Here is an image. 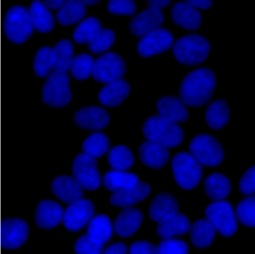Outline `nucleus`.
Wrapping results in <instances>:
<instances>
[{"mask_svg": "<svg viewBox=\"0 0 255 254\" xmlns=\"http://www.w3.org/2000/svg\"><path fill=\"white\" fill-rule=\"evenodd\" d=\"M217 78L213 69L208 67L197 68L183 78L179 89V98L189 108H200L212 99Z\"/></svg>", "mask_w": 255, "mask_h": 254, "instance_id": "f257e3e1", "label": "nucleus"}, {"mask_svg": "<svg viewBox=\"0 0 255 254\" xmlns=\"http://www.w3.org/2000/svg\"><path fill=\"white\" fill-rule=\"evenodd\" d=\"M211 44L206 37L190 33L178 38L173 43L172 53L178 64L195 67L205 63L209 57Z\"/></svg>", "mask_w": 255, "mask_h": 254, "instance_id": "f03ea898", "label": "nucleus"}, {"mask_svg": "<svg viewBox=\"0 0 255 254\" xmlns=\"http://www.w3.org/2000/svg\"><path fill=\"white\" fill-rule=\"evenodd\" d=\"M3 14L1 17L2 36L15 45H23L32 38L34 30L27 8L14 5Z\"/></svg>", "mask_w": 255, "mask_h": 254, "instance_id": "7ed1b4c3", "label": "nucleus"}, {"mask_svg": "<svg viewBox=\"0 0 255 254\" xmlns=\"http://www.w3.org/2000/svg\"><path fill=\"white\" fill-rule=\"evenodd\" d=\"M142 131L147 140L157 142L168 148L181 145L185 138L181 127L158 115L148 117L142 126Z\"/></svg>", "mask_w": 255, "mask_h": 254, "instance_id": "20e7f679", "label": "nucleus"}, {"mask_svg": "<svg viewBox=\"0 0 255 254\" xmlns=\"http://www.w3.org/2000/svg\"><path fill=\"white\" fill-rule=\"evenodd\" d=\"M41 100L47 106L64 109L72 99L71 80L67 72L54 71L46 78L41 93Z\"/></svg>", "mask_w": 255, "mask_h": 254, "instance_id": "39448f33", "label": "nucleus"}, {"mask_svg": "<svg viewBox=\"0 0 255 254\" xmlns=\"http://www.w3.org/2000/svg\"><path fill=\"white\" fill-rule=\"evenodd\" d=\"M189 150L199 163L207 168H216L225 159V150L221 142L210 134L195 135L190 142Z\"/></svg>", "mask_w": 255, "mask_h": 254, "instance_id": "423d86ee", "label": "nucleus"}, {"mask_svg": "<svg viewBox=\"0 0 255 254\" xmlns=\"http://www.w3.org/2000/svg\"><path fill=\"white\" fill-rule=\"evenodd\" d=\"M171 170L176 184L182 189L191 191L201 183L203 175L202 165L186 152H179L171 160Z\"/></svg>", "mask_w": 255, "mask_h": 254, "instance_id": "0eeeda50", "label": "nucleus"}, {"mask_svg": "<svg viewBox=\"0 0 255 254\" xmlns=\"http://www.w3.org/2000/svg\"><path fill=\"white\" fill-rule=\"evenodd\" d=\"M205 214L222 236L230 238L237 233L238 224L232 204L226 201L211 203L205 210Z\"/></svg>", "mask_w": 255, "mask_h": 254, "instance_id": "6e6552de", "label": "nucleus"}, {"mask_svg": "<svg viewBox=\"0 0 255 254\" xmlns=\"http://www.w3.org/2000/svg\"><path fill=\"white\" fill-rule=\"evenodd\" d=\"M0 227L1 250H17L26 244L29 236L30 227L26 220L17 217L4 218L2 216Z\"/></svg>", "mask_w": 255, "mask_h": 254, "instance_id": "1a4fd4ad", "label": "nucleus"}, {"mask_svg": "<svg viewBox=\"0 0 255 254\" xmlns=\"http://www.w3.org/2000/svg\"><path fill=\"white\" fill-rule=\"evenodd\" d=\"M175 36L169 29L159 27L141 37L136 43L139 57L148 59L164 54L172 47Z\"/></svg>", "mask_w": 255, "mask_h": 254, "instance_id": "9d476101", "label": "nucleus"}, {"mask_svg": "<svg viewBox=\"0 0 255 254\" xmlns=\"http://www.w3.org/2000/svg\"><path fill=\"white\" fill-rule=\"evenodd\" d=\"M127 71L126 61L116 52L106 53L95 62L92 77L96 82L109 84L122 79Z\"/></svg>", "mask_w": 255, "mask_h": 254, "instance_id": "9b49d317", "label": "nucleus"}, {"mask_svg": "<svg viewBox=\"0 0 255 254\" xmlns=\"http://www.w3.org/2000/svg\"><path fill=\"white\" fill-rule=\"evenodd\" d=\"M73 177L85 190L94 191L100 188L102 177L96 158L84 153L74 158L72 167Z\"/></svg>", "mask_w": 255, "mask_h": 254, "instance_id": "f8f14e48", "label": "nucleus"}, {"mask_svg": "<svg viewBox=\"0 0 255 254\" xmlns=\"http://www.w3.org/2000/svg\"><path fill=\"white\" fill-rule=\"evenodd\" d=\"M74 125L84 131L98 132L107 128L111 122L108 111L97 105H88L77 110L73 116Z\"/></svg>", "mask_w": 255, "mask_h": 254, "instance_id": "ddd939ff", "label": "nucleus"}, {"mask_svg": "<svg viewBox=\"0 0 255 254\" xmlns=\"http://www.w3.org/2000/svg\"><path fill=\"white\" fill-rule=\"evenodd\" d=\"M94 203L82 198L70 204L64 212L63 223L68 232L76 233L89 224L95 213Z\"/></svg>", "mask_w": 255, "mask_h": 254, "instance_id": "4468645a", "label": "nucleus"}, {"mask_svg": "<svg viewBox=\"0 0 255 254\" xmlns=\"http://www.w3.org/2000/svg\"><path fill=\"white\" fill-rule=\"evenodd\" d=\"M164 20L163 10L150 6L140 11L132 18L128 24L129 30L130 34L140 38L159 28Z\"/></svg>", "mask_w": 255, "mask_h": 254, "instance_id": "2eb2a0df", "label": "nucleus"}, {"mask_svg": "<svg viewBox=\"0 0 255 254\" xmlns=\"http://www.w3.org/2000/svg\"><path fill=\"white\" fill-rule=\"evenodd\" d=\"M171 18L176 26L190 32H196L202 26L201 11L186 1L176 2L172 6Z\"/></svg>", "mask_w": 255, "mask_h": 254, "instance_id": "dca6fc26", "label": "nucleus"}, {"mask_svg": "<svg viewBox=\"0 0 255 254\" xmlns=\"http://www.w3.org/2000/svg\"><path fill=\"white\" fill-rule=\"evenodd\" d=\"M64 212L59 203L52 200H43L36 207L35 224L42 230L51 231L63 221Z\"/></svg>", "mask_w": 255, "mask_h": 254, "instance_id": "f3484780", "label": "nucleus"}, {"mask_svg": "<svg viewBox=\"0 0 255 254\" xmlns=\"http://www.w3.org/2000/svg\"><path fill=\"white\" fill-rule=\"evenodd\" d=\"M158 115L175 123H182L189 120V111L180 98L175 95L160 97L155 104Z\"/></svg>", "mask_w": 255, "mask_h": 254, "instance_id": "a211bd4d", "label": "nucleus"}, {"mask_svg": "<svg viewBox=\"0 0 255 254\" xmlns=\"http://www.w3.org/2000/svg\"><path fill=\"white\" fill-rule=\"evenodd\" d=\"M53 195L61 202L71 204L84 195V188L73 177L66 175L55 177L51 184Z\"/></svg>", "mask_w": 255, "mask_h": 254, "instance_id": "6ab92c4d", "label": "nucleus"}, {"mask_svg": "<svg viewBox=\"0 0 255 254\" xmlns=\"http://www.w3.org/2000/svg\"><path fill=\"white\" fill-rule=\"evenodd\" d=\"M143 221L144 215L140 209L133 207L125 208L115 220L114 231L120 238H129L138 232Z\"/></svg>", "mask_w": 255, "mask_h": 254, "instance_id": "aec40b11", "label": "nucleus"}, {"mask_svg": "<svg viewBox=\"0 0 255 254\" xmlns=\"http://www.w3.org/2000/svg\"><path fill=\"white\" fill-rule=\"evenodd\" d=\"M152 188L150 184L139 181L132 187L114 192L110 198L112 206L119 208L133 207L145 201L150 196Z\"/></svg>", "mask_w": 255, "mask_h": 254, "instance_id": "412c9836", "label": "nucleus"}, {"mask_svg": "<svg viewBox=\"0 0 255 254\" xmlns=\"http://www.w3.org/2000/svg\"><path fill=\"white\" fill-rule=\"evenodd\" d=\"M138 156L141 162L147 168L160 170L169 163L170 152L169 148L157 142L147 140L140 145Z\"/></svg>", "mask_w": 255, "mask_h": 254, "instance_id": "4be33fe9", "label": "nucleus"}, {"mask_svg": "<svg viewBox=\"0 0 255 254\" xmlns=\"http://www.w3.org/2000/svg\"><path fill=\"white\" fill-rule=\"evenodd\" d=\"M131 87L125 79H120L105 85L99 91L98 100L103 106L110 109L120 107L128 98Z\"/></svg>", "mask_w": 255, "mask_h": 254, "instance_id": "5701e85b", "label": "nucleus"}, {"mask_svg": "<svg viewBox=\"0 0 255 254\" xmlns=\"http://www.w3.org/2000/svg\"><path fill=\"white\" fill-rule=\"evenodd\" d=\"M179 203L177 198L168 192L155 195L148 208V216L155 222H160L179 212Z\"/></svg>", "mask_w": 255, "mask_h": 254, "instance_id": "b1692460", "label": "nucleus"}, {"mask_svg": "<svg viewBox=\"0 0 255 254\" xmlns=\"http://www.w3.org/2000/svg\"><path fill=\"white\" fill-rule=\"evenodd\" d=\"M205 195L211 201L225 200L231 193L232 184L230 178L219 172L211 173L205 178L203 184Z\"/></svg>", "mask_w": 255, "mask_h": 254, "instance_id": "393cba45", "label": "nucleus"}, {"mask_svg": "<svg viewBox=\"0 0 255 254\" xmlns=\"http://www.w3.org/2000/svg\"><path fill=\"white\" fill-rule=\"evenodd\" d=\"M230 109L225 99H218L211 102L205 112L207 125L214 131H221L228 125Z\"/></svg>", "mask_w": 255, "mask_h": 254, "instance_id": "a878e982", "label": "nucleus"}, {"mask_svg": "<svg viewBox=\"0 0 255 254\" xmlns=\"http://www.w3.org/2000/svg\"><path fill=\"white\" fill-rule=\"evenodd\" d=\"M28 13L34 30L41 34L52 32L55 26L54 16L42 2L34 1L29 5Z\"/></svg>", "mask_w": 255, "mask_h": 254, "instance_id": "bb28decb", "label": "nucleus"}, {"mask_svg": "<svg viewBox=\"0 0 255 254\" xmlns=\"http://www.w3.org/2000/svg\"><path fill=\"white\" fill-rule=\"evenodd\" d=\"M191 222L185 214L177 213L158 223L156 233L161 239L182 236L190 231Z\"/></svg>", "mask_w": 255, "mask_h": 254, "instance_id": "cd10ccee", "label": "nucleus"}, {"mask_svg": "<svg viewBox=\"0 0 255 254\" xmlns=\"http://www.w3.org/2000/svg\"><path fill=\"white\" fill-rule=\"evenodd\" d=\"M190 242L196 249H206L213 245L216 238V231L207 219L196 221L190 229Z\"/></svg>", "mask_w": 255, "mask_h": 254, "instance_id": "c85d7f7f", "label": "nucleus"}, {"mask_svg": "<svg viewBox=\"0 0 255 254\" xmlns=\"http://www.w3.org/2000/svg\"><path fill=\"white\" fill-rule=\"evenodd\" d=\"M114 227L110 219L105 214H99L89 223L88 237L94 243L104 245L109 243L113 237Z\"/></svg>", "mask_w": 255, "mask_h": 254, "instance_id": "c756f323", "label": "nucleus"}, {"mask_svg": "<svg viewBox=\"0 0 255 254\" xmlns=\"http://www.w3.org/2000/svg\"><path fill=\"white\" fill-rule=\"evenodd\" d=\"M87 13V7L82 1L72 0L66 1L57 14V21L60 25L71 26L79 22Z\"/></svg>", "mask_w": 255, "mask_h": 254, "instance_id": "7c9ffc66", "label": "nucleus"}, {"mask_svg": "<svg viewBox=\"0 0 255 254\" xmlns=\"http://www.w3.org/2000/svg\"><path fill=\"white\" fill-rule=\"evenodd\" d=\"M139 181L138 176L134 173L115 170L106 173L103 179L105 189L114 193L132 187Z\"/></svg>", "mask_w": 255, "mask_h": 254, "instance_id": "2f4dec72", "label": "nucleus"}, {"mask_svg": "<svg viewBox=\"0 0 255 254\" xmlns=\"http://www.w3.org/2000/svg\"><path fill=\"white\" fill-rule=\"evenodd\" d=\"M102 29V23L99 18L94 16L87 17L73 30V40L79 45L89 44Z\"/></svg>", "mask_w": 255, "mask_h": 254, "instance_id": "473e14b6", "label": "nucleus"}, {"mask_svg": "<svg viewBox=\"0 0 255 254\" xmlns=\"http://www.w3.org/2000/svg\"><path fill=\"white\" fill-rule=\"evenodd\" d=\"M108 162L115 170L126 171L132 168L135 163V156L130 148L125 145H116L110 150Z\"/></svg>", "mask_w": 255, "mask_h": 254, "instance_id": "72a5a7b5", "label": "nucleus"}, {"mask_svg": "<svg viewBox=\"0 0 255 254\" xmlns=\"http://www.w3.org/2000/svg\"><path fill=\"white\" fill-rule=\"evenodd\" d=\"M55 55L53 48L42 46L37 51L33 62V70L35 76L46 78L52 72L55 65Z\"/></svg>", "mask_w": 255, "mask_h": 254, "instance_id": "f704fd0d", "label": "nucleus"}, {"mask_svg": "<svg viewBox=\"0 0 255 254\" xmlns=\"http://www.w3.org/2000/svg\"><path fill=\"white\" fill-rule=\"evenodd\" d=\"M110 140L108 136L102 132H95L84 140L82 150L84 153L95 158H100L110 149Z\"/></svg>", "mask_w": 255, "mask_h": 254, "instance_id": "c9c22d12", "label": "nucleus"}, {"mask_svg": "<svg viewBox=\"0 0 255 254\" xmlns=\"http://www.w3.org/2000/svg\"><path fill=\"white\" fill-rule=\"evenodd\" d=\"M55 55L54 71L67 72L70 67L74 56V45L72 41L63 39L56 43L53 48Z\"/></svg>", "mask_w": 255, "mask_h": 254, "instance_id": "e433bc0d", "label": "nucleus"}, {"mask_svg": "<svg viewBox=\"0 0 255 254\" xmlns=\"http://www.w3.org/2000/svg\"><path fill=\"white\" fill-rule=\"evenodd\" d=\"M94 58L91 55L80 53L74 57L70 67L71 75L79 81L88 79L92 75L95 65Z\"/></svg>", "mask_w": 255, "mask_h": 254, "instance_id": "4c0bfd02", "label": "nucleus"}, {"mask_svg": "<svg viewBox=\"0 0 255 254\" xmlns=\"http://www.w3.org/2000/svg\"><path fill=\"white\" fill-rule=\"evenodd\" d=\"M116 34L110 28H102L89 43V51L93 54L98 55L108 51L115 43Z\"/></svg>", "mask_w": 255, "mask_h": 254, "instance_id": "58836bf2", "label": "nucleus"}, {"mask_svg": "<svg viewBox=\"0 0 255 254\" xmlns=\"http://www.w3.org/2000/svg\"><path fill=\"white\" fill-rule=\"evenodd\" d=\"M255 198L253 195L242 200L236 207L235 216L240 224L248 228H255Z\"/></svg>", "mask_w": 255, "mask_h": 254, "instance_id": "ea45409f", "label": "nucleus"}, {"mask_svg": "<svg viewBox=\"0 0 255 254\" xmlns=\"http://www.w3.org/2000/svg\"><path fill=\"white\" fill-rule=\"evenodd\" d=\"M107 9L112 15L130 17L136 13L137 7L136 3L132 0H125V1L111 0L108 2Z\"/></svg>", "mask_w": 255, "mask_h": 254, "instance_id": "a19ab883", "label": "nucleus"}, {"mask_svg": "<svg viewBox=\"0 0 255 254\" xmlns=\"http://www.w3.org/2000/svg\"><path fill=\"white\" fill-rule=\"evenodd\" d=\"M189 247L183 240L167 238L161 241L157 246V254H188Z\"/></svg>", "mask_w": 255, "mask_h": 254, "instance_id": "79ce46f5", "label": "nucleus"}, {"mask_svg": "<svg viewBox=\"0 0 255 254\" xmlns=\"http://www.w3.org/2000/svg\"><path fill=\"white\" fill-rule=\"evenodd\" d=\"M74 250L77 254H99L103 253L104 247L94 243L88 235H83L76 241Z\"/></svg>", "mask_w": 255, "mask_h": 254, "instance_id": "37998d69", "label": "nucleus"}, {"mask_svg": "<svg viewBox=\"0 0 255 254\" xmlns=\"http://www.w3.org/2000/svg\"><path fill=\"white\" fill-rule=\"evenodd\" d=\"M255 165H252L241 176L239 182V189L243 195L248 196L255 194Z\"/></svg>", "mask_w": 255, "mask_h": 254, "instance_id": "c03bdc74", "label": "nucleus"}, {"mask_svg": "<svg viewBox=\"0 0 255 254\" xmlns=\"http://www.w3.org/2000/svg\"><path fill=\"white\" fill-rule=\"evenodd\" d=\"M129 254H157V247L150 242L139 240L134 242L128 250Z\"/></svg>", "mask_w": 255, "mask_h": 254, "instance_id": "a18cd8bd", "label": "nucleus"}, {"mask_svg": "<svg viewBox=\"0 0 255 254\" xmlns=\"http://www.w3.org/2000/svg\"><path fill=\"white\" fill-rule=\"evenodd\" d=\"M128 252V247L125 243L117 242L108 247L103 253L104 254H127Z\"/></svg>", "mask_w": 255, "mask_h": 254, "instance_id": "49530a36", "label": "nucleus"}, {"mask_svg": "<svg viewBox=\"0 0 255 254\" xmlns=\"http://www.w3.org/2000/svg\"><path fill=\"white\" fill-rule=\"evenodd\" d=\"M190 4L194 5V7L197 8L198 9L201 10H208L213 7L214 1H186Z\"/></svg>", "mask_w": 255, "mask_h": 254, "instance_id": "de8ad7c7", "label": "nucleus"}, {"mask_svg": "<svg viewBox=\"0 0 255 254\" xmlns=\"http://www.w3.org/2000/svg\"><path fill=\"white\" fill-rule=\"evenodd\" d=\"M42 2L49 9L57 10L63 7L66 1L60 0V1H43Z\"/></svg>", "mask_w": 255, "mask_h": 254, "instance_id": "09e8293b", "label": "nucleus"}, {"mask_svg": "<svg viewBox=\"0 0 255 254\" xmlns=\"http://www.w3.org/2000/svg\"><path fill=\"white\" fill-rule=\"evenodd\" d=\"M172 2L173 1H146V4L148 7L154 6V7L163 10L169 7Z\"/></svg>", "mask_w": 255, "mask_h": 254, "instance_id": "8fccbe9b", "label": "nucleus"}, {"mask_svg": "<svg viewBox=\"0 0 255 254\" xmlns=\"http://www.w3.org/2000/svg\"><path fill=\"white\" fill-rule=\"evenodd\" d=\"M86 6L93 7L101 2L100 1H82Z\"/></svg>", "mask_w": 255, "mask_h": 254, "instance_id": "3c124183", "label": "nucleus"}, {"mask_svg": "<svg viewBox=\"0 0 255 254\" xmlns=\"http://www.w3.org/2000/svg\"><path fill=\"white\" fill-rule=\"evenodd\" d=\"M0 208H1V207H0ZM0 213H1V210H0ZM0 217H1V216H0Z\"/></svg>", "mask_w": 255, "mask_h": 254, "instance_id": "603ef678", "label": "nucleus"}, {"mask_svg": "<svg viewBox=\"0 0 255 254\" xmlns=\"http://www.w3.org/2000/svg\"><path fill=\"white\" fill-rule=\"evenodd\" d=\"M0 187H1V185H0Z\"/></svg>", "mask_w": 255, "mask_h": 254, "instance_id": "864d4df0", "label": "nucleus"}]
</instances>
